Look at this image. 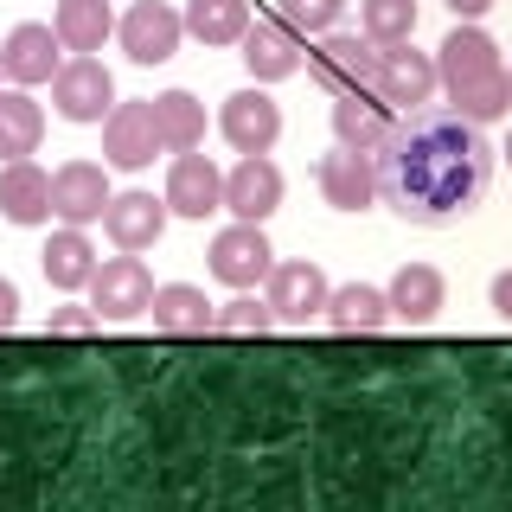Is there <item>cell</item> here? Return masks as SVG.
I'll list each match as a JSON object with an SVG mask.
<instances>
[{"label":"cell","instance_id":"cell-39","mask_svg":"<svg viewBox=\"0 0 512 512\" xmlns=\"http://www.w3.org/2000/svg\"><path fill=\"white\" fill-rule=\"evenodd\" d=\"M506 77H512V71H506Z\"/></svg>","mask_w":512,"mask_h":512},{"label":"cell","instance_id":"cell-29","mask_svg":"<svg viewBox=\"0 0 512 512\" xmlns=\"http://www.w3.org/2000/svg\"><path fill=\"white\" fill-rule=\"evenodd\" d=\"M448 103H455V116H468V122H500L506 109H512V77L506 71H487V77H474V84H461V90H448Z\"/></svg>","mask_w":512,"mask_h":512},{"label":"cell","instance_id":"cell-27","mask_svg":"<svg viewBox=\"0 0 512 512\" xmlns=\"http://www.w3.org/2000/svg\"><path fill=\"white\" fill-rule=\"evenodd\" d=\"M45 135V109L26 90H0V160H26Z\"/></svg>","mask_w":512,"mask_h":512},{"label":"cell","instance_id":"cell-5","mask_svg":"<svg viewBox=\"0 0 512 512\" xmlns=\"http://www.w3.org/2000/svg\"><path fill=\"white\" fill-rule=\"evenodd\" d=\"M116 39H122V52L135 64H167L180 52V39H186V20L167 7V0H135V7L116 20Z\"/></svg>","mask_w":512,"mask_h":512},{"label":"cell","instance_id":"cell-12","mask_svg":"<svg viewBox=\"0 0 512 512\" xmlns=\"http://www.w3.org/2000/svg\"><path fill=\"white\" fill-rule=\"evenodd\" d=\"M314 180H320V199H327L333 212H365V205H378V167H372V154H359V148L320 154Z\"/></svg>","mask_w":512,"mask_h":512},{"label":"cell","instance_id":"cell-25","mask_svg":"<svg viewBox=\"0 0 512 512\" xmlns=\"http://www.w3.org/2000/svg\"><path fill=\"white\" fill-rule=\"evenodd\" d=\"M148 314H154L160 333H180V340H192V333H212V301H205V288H192V282L154 288Z\"/></svg>","mask_w":512,"mask_h":512},{"label":"cell","instance_id":"cell-30","mask_svg":"<svg viewBox=\"0 0 512 512\" xmlns=\"http://www.w3.org/2000/svg\"><path fill=\"white\" fill-rule=\"evenodd\" d=\"M269 327H276V314H269V301H256L250 288H237V301L212 308V333H224V340H263Z\"/></svg>","mask_w":512,"mask_h":512},{"label":"cell","instance_id":"cell-17","mask_svg":"<svg viewBox=\"0 0 512 512\" xmlns=\"http://www.w3.org/2000/svg\"><path fill=\"white\" fill-rule=\"evenodd\" d=\"M103 231L116 250H154L160 231H167V199H154V192H109Z\"/></svg>","mask_w":512,"mask_h":512},{"label":"cell","instance_id":"cell-34","mask_svg":"<svg viewBox=\"0 0 512 512\" xmlns=\"http://www.w3.org/2000/svg\"><path fill=\"white\" fill-rule=\"evenodd\" d=\"M13 320H20V288H13L7 276H0V333H7Z\"/></svg>","mask_w":512,"mask_h":512},{"label":"cell","instance_id":"cell-19","mask_svg":"<svg viewBox=\"0 0 512 512\" xmlns=\"http://www.w3.org/2000/svg\"><path fill=\"white\" fill-rule=\"evenodd\" d=\"M103 205H109V173L96 160H64L52 173V212L64 224H96Z\"/></svg>","mask_w":512,"mask_h":512},{"label":"cell","instance_id":"cell-15","mask_svg":"<svg viewBox=\"0 0 512 512\" xmlns=\"http://www.w3.org/2000/svg\"><path fill=\"white\" fill-rule=\"evenodd\" d=\"M237 45H244V64H250L256 84H282V77H295L301 71V52H308L301 32L288 26V20H250Z\"/></svg>","mask_w":512,"mask_h":512},{"label":"cell","instance_id":"cell-20","mask_svg":"<svg viewBox=\"0 0 512 512\" xmlns=\"http://www.w3.org/2000/svg\"><path fill=\"white\" fill-rule=\"evenodd\" d=\"M0 218L7 224L52 218V173L32 167V160H0Z\"/></svg>","mask_w":512,"mask_h":512},{"label":"cell","instance_id":"cell-32","mask_svg":"<svg viewBox=\"0 0 512 512\" xmlns=\"http://www.w3.org/2000/svg\"><path fill=\"white\" fill-rule=\"evenodd\" d=\"M346 13V0H282V20L301 32V39H320V32H333Z\"/></svg>","mask_w":512,"mask_h":512},{"label":"cell","instance_id":"cell-21","mask_svg":"<svg viewBox=\"0 0 512 512\" xmlns=\"http://www.w3.org/2000/svg\"><path fill=\"white\" fill-rule=\"evenodd\" d=\"M442 269H429V263H404L391 276V288H384V301H391V320H404V327H423V320H436L442 314Z\"/></svg>","mask_w":512,"mask_h":512},{"label":"cell","instance_id":"cell-2","mask_svg":"<svg viewBox=\"0 0 512 512\" xmlns=\"http://www.w3.org/2000/svg\"><path fill=\"white\" fill-rule=\"evenodd\" d=\"M436 52H416L410 39H397V45H378V64H372V90L384 96L391 109H423L429 96H436Z\"/></svg>","mask_w":512,"mask_h":512},{"label":"cell","instance_id":"cell-8","mask_svg":"<svg viewBox=\"0 0 512 512\" xmlns=\"http://www.w3.org/2000/svg\"><path fill=\"white\" fill-rule=\"evenodd\" d=\"M391 122H397V109L384 103L372 84H359V90H340V96H333V141H340V148L378 154V148H384V135H391Z\"/></svg>","mask_w":512,"mask_h":512},{"label":"cell","instance_id":"cell-36","mask_svg":"<svg viewBox=\"0 0 512 512\" xmlns=\"http://www.w3.org/2000/svg\"><path fill=\"white\" fill-rule=\"evenodd\" d=\"M487 7H493V0H448V13H455V20H480Z\"/></svg>","mask_w":512,"mask_h":512},{"label":"cell","instance_id":"cell-13","mask_svg":"<svg viewBox=\"0 0 512 512\" xmlns=\"http://www.w3.org/2000/svg\"><path fill=\"white\" fill-rule=\"evenodd\" d=\"M160 154V128H154V109L148 103H116L103 116V160L122 173H141L148 160Z\"/></svg>","mask_w":512,"mask_h":512},{"label":"cell","instance_id":"cell-38","mask_svg":"<svg viewBox=\"0 0 512 512\" xmlns=\"http://www.w3.org/2000/svg\"><path fill=\"white\" fill-rule=\"evenodd\" d=\"M0 77H7V71H0Z\"/></svg>","mask_w":512,"mask_h":512},{"label":"cell","instance_id":"cell-11","mask_svg":"<svg viewBox=\"0 0 512 512\" xmlns=\"http://www.w3.org/2000/svg\"><path fill=\"white\" fill-rule=\"evenodd\" d=\"M218 128H224V141H231L237 154H269L276 135H282V109H276L269 90H237V96H224Z\"/></svg>","mask_w":512,"mask_h":512},{"label":"cell","instance_id":"cell-22","mask_svg":"<svg viewBox=\"0 0 512 512\" xmlns=\"http://www.w3.org/2000/svg\"><path fill=\"white\" fill-rule=\"evenodd\" d=\"M39 263H45V282L71 295V288H90V276H96V263H103V256L90 250L84 224H64V231H52V244L39 250Z\"/></svg>","mask_w":512,"mask_h":512},{"label":"cell","instance_id":"cell-24","mask_svg":"<svg viewBox=\"0 0 512 512\" xmlns=\"http://www.w3.org/2000/svg\"><path fill=\"white\" fill-rule=\"evenodd\" d=\"M148 109H154V128H160L167 154H186L205 141V103L192 90H160V96H148Z\"/></svg>","mask_w":512,"mask_h":512},{"label":"cell","instance_id":"cell-4","mask_svg":"<svg viewBox=\"0 0 512 512\" xmlns=\"http://www.w3.org/2000/svg\"><path fill=\"white\" fill-rule=\"evenodd\" d=\"M148 301H154V276H148V263H141L135 250L96 263V276H90V308L103 314V320H135V314H148Z\"/></svg>","mask_w":512,"mask_h":512},{"label":"cell","instance_id":"cell-6","mask_svg":"<svg viewBox=\"0 0 512 512\" xmlns=\"http://www.w3.org/2000/svg\"><path fill=\"white\" fill-rule=\"evenodd\" d=\"M327 276H320V263H308V256H295V263H276L263 276V301H269V314L288 320V327H308V320L327 308Z\"/></svg>","mask_w":512,"mask_h":512},{"label":"cell","instance_id":"cell-14","mask_svg":"<svg viewBox=\"0 0 512 512\" xmlns=\"http://www.w3.org/2000/svg\"><path fill=\"white\" fill-rule=\"evenodd\" d=\"M58 64H64V45H58V32L39 26V20H20L7 39H0V71H7L20 90L26 84H52Z\"/></svg>","mask_w":512,"mask_h":512},{"label":"cell","instance_id":"cell-1","mask_svg":"<svg viewBox=\"0 0 512 512\" xmlns=\"http://www.w3.org/2000/svg\"><path fill=\"white\" fill-rule=\"evenodd\" d=\"M493 141L480 135V122L455 116V109H410L404 122H391L384 148L372 154L378 167V205H391L404 224H455L468 218L493 186Z\"/></svg>","mask_w":512,"mask_h":512},{"label":"cell","instance_id":"cell-16","mask_svg":"<svg viewBox=\"0 0 512 512\" xmlns=\"http://www.w3.org/2000/svg\"><path fill=\"white\" fill-rule=\"evenodd\" d=\"M282 205V167L269 154H244L224 173V212H237L244 224H263Z\"/></svg>","mask_w":512,"mask_h":512},{"label":"cell","instance_id":"cell-26","mask_svg":"<svg viewBox=\"0 0 512 512\" xmlns=\"http://www.w3.org/2000/svg\"><path fill=\"white\" fill-rule=\"evenodd\" d=\"M52 32L64 52H103V39L116 32V13H109V0H58Z\"/></svg>","mask_w":512,"mask_h":512},{"label":"cell","instance_id":"cell-9","mask_svg":"<svg viewBox=\"0 0 512 512\" xmlns=\"http://www.w3.org/2000/svg\"><path fill=\"white\" fill-rule=\"evenodd\" d=\"M167 212H180V218H212L224 212V173L205 160L199 148H186V154H173V167H167Z\"/></svg>","mask_w":512,"mask_h":512},{"label":"cell","instance_id":"cell-33","mask_svg":"<svg viewBox=\"0 0 512 512\" xmlns=\"http://www.w3.org/2000/svg\"><path fill=\"white\" fill-rule=\"evenodd\" d=\"M96 327H103V314L84 308V301H64V308L45 314V333H52V340H90Z\"/></svg>","mask_w":512,"mask_h":512},{"label":"cell","instance_id":"cell-3","mask_svg":"<svg viewBox=\"0 0 512 512\" xmlns=\"http://www.w3.org/2000/svg\"><path fill=\"white\" fill-rule=\"evenodd\" d=\"M52 109L64 122H103L116 109V77L103 71V58H90V52L64 58L52 77Z\"/></svg>","mask_w":512,"mask_h":512},{"label":"cell","instance_id":"cell-23","mask_svg":"<svg viewBox=\"0 0 512 512\" xmlns=\"http://www.w3.org/2000/svg\"><path fill=\"white\" fill-rule=\"evenodd\" d=\"M320 314H327L333 333H384V327H391V301H384V288H372V282L333 288Z\"/></svg>","mask_w":512,"mask_h":512},{"label":"cell","instance_id":"cell-18","mask_svg":"<svg viewBox=\"0 0 512 512\" xmlns=\"http://www.w3.org/2000/svg\"><path fill=\"white\" fill-rule=\"evenodd\" d=\"M487 71H506V64H500V45H493L474 20H455V32L436 45L442 90H461V84H474V77H487Z\"/></svg>","mask_w":512,"mask_h":512},{"label":"cell","instance_id":"cell-28","mask_svg":"<svg viewBox=\"0 0 512 512\" xmlns=\"http://www.w3.org/2000/svg\"><path fill=\"white\" fill-rule=\"evenodd\" d=\"M186 32L205 45H237L250 26V0H186Z\"/></svg>","mask_w":512,"mask_h":512},{"label":"cell","instance_id":"cell-35","mask_svg":"<svg viewBox=\"0 0 512 512\" xmlns=\"http://www.w3.org/2000/svg\"><path fill=\"white\" fill-rule=\"evenodd\" d=\"M493 314L512 320V269H500V276H493Z\"/></svg>","mask_w":512,"mask_h":512},{"label":"cell","instance_id":"cell-10","mask_svg":"<svg viewBox=\"0 0 512 512\" xmlns=\"http://www.w3.org/2000/svg\"><path fill=\"white\" fill-rule=\"evenodd\" d=\"M372 64H378V45L365 39V32H320V45L308 52V71H314L333 96L372 84Z\"/></svg>","mask_w":512,"mask_h":512},{"label":"cell","instance_id":"cell-31","mask_svg":"<svg viewBox=\"0 0 512 512\" xmlns=\"http://www.w3.org/2000/svg\"><path fill=\"white\" fill-rule=\"evenodd\" d=\"M359 32L372 45H397L416 32V0H359Z\"/></svg>","mask_w":512,"mask_h":512},{"label":"cell","instance_id":"cell-7","mask_svg":"<svg viewBox=\"0 0 512 512\" xmlns=\"http://www.w3.org/2000/svg\"><path fill=\"white\" fill-rule=\"evenodd\" d=\"M276 269V250H269V237H263V224H224V231L212 237V276L224 288H256Z\"/></svg>","mask_w":512,"mask_h":512},{"label":"cell","instance_id":"cell-37","mask_svg":"<svg viewBox=\"0 0 512 512\" xmlns=\"http://www.w3.org/2000/svg\"><path fill=\"white\" fill-rule=\"evenodd\" d=\"M500 154H506V160H512V135H506V148H500Z\"/></svg>","mask_w":512,"mask_h":512}]
</instances>
